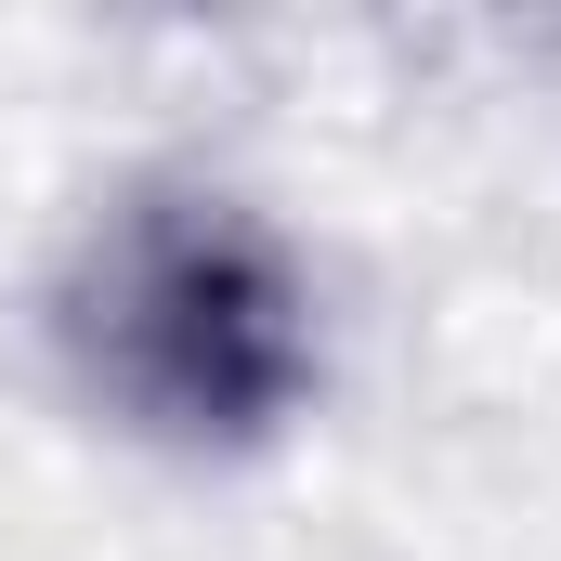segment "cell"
<instances>
[{"instance_id": "6da1fadb", "label": "cell", "mask_w": 561, "mask_h": 561, "mask_svg": "<svg viewBox=\"0 0 561 561\" xmlns=\"http://www.w3.org/2000/svg\"><path fill=\"white\" fill-rule=\"evenodd\" d=\"M66 392L157 457H262L327 392V300L262 196L209 170L118 183L53 275Z\"/></svg>"}]
</instances>
